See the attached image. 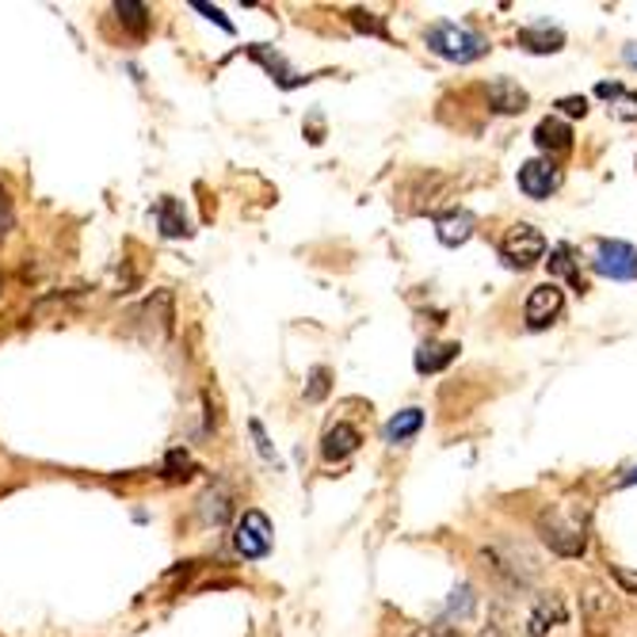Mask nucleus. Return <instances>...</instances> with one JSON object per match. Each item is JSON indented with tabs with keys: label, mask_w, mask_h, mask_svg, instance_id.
I'll use <instances>...</instances> for the list:
<instances>
[{
	"label": "nucleus",
	"mask_w": 637,
	"mask_h": 637,
	"mask_svg": "<svg viewBox=\"0 0 637 637\" xmlns=\"http://www.w3.org/2000/svg\"><path fill=\"white\" fill-rule=\"evenodd\" d=\"M9 229H12V202L4 195V187H0V237H9Z\"/></svg>",
	"instance_id": "29"
},
{
	"label": "nucleus",
	"mask_w": 637,
	"mask_h": 637,
	"mask_svg": "<svg viewBox=\"0 0 637 637\" xmlns=\"http://www.w3.org/2000/svg\"><path fill=\"white\" fill-rule=\"evenodd\" d=\"M482 637H500V626H489V629H485Z\"/></svg>",
	"instance_id": "34"
},
{
	"label": "nucleus",
	"mask_w": 637,
	"mask_h": 637,
	"mask_svg": "<svg viewBox=\"0 0 637 637\" xmlns=\"http://www.w3.org/2000/svg\"><path fill=\"white\" fill-rule=\"evenodd\" d=\"M351 24H355V27H359V32H374V35H386V32H382V24H378V20H374V16H371V12H351Z\"/></svg>",
	"instance_id": "27"
},
{
	"label": "nucleus",
	"mask_w": 637,
	"mask_h": 637,
	"mask_svg": "<svg viewBox=\"0 0 637 637\" xmlns=\"http://www.w3.org/2000/svg\"><path fill=\"white\" fill-rule=\"evenodd\" d=\"M622 58H626V62H629V65H634V70H637V42H629V47L622 50Z\"/></svg>",
	"instance_id": "32"
},
{
	"label": "nucleus",
	"mask_w": 637,
	"mask_h": 637,
	"mask_svg": "<svg viewBox=\"0 0 637 637\" xmlns=\"http://www.w3.org/2000/svg\"><path fill=\"white\" fill-rule=\"evenodd\" d=\"M249 54L257 58V62L264 65V70L272 73V77H279V85H283V88H295V85H298V77L287 70V62H283L279 54H272L267 47H249Z\"/></svg>",
	"instance_id": "18"
},
{
	"label": "nucleus",
	"mask_w": 637,
	"mask_h": 637,
	"mask_svg": "<svg viewBox=\"0 0 637 637\" xmlns=\"http://www.w3.org/2000/svg\"><path fill=\"white\" fill-rule=\"evenodd\" d=\"M191 470H195V462L187 459L184 451H168V459H164V477H191Z\"/></svg>",
	"instance_id": "22"
},
{
	"label": "nucleus",
	"mask_w": 637,
	"mask_h": 637,
	"mask_svg": "<svg viewBox=\"0 0 637 637\" xmlns=\"http://www.w3.org/2000/svg\"><path fill=\"white\" fill-rule=\"evenodd\" d=\"M553 622H561V603H558V599H546V603L538 607L535 614H530V634H535V637L546 634Z\"/></svg>",
	"instance_id": "21"
},
{
	"label": "nucleus",
	"mask_w": 637,
	"mask_h": 637,
	"mask_svg": "<svg viewBox=\"0 0 637 637\" xmlns=\"http://www.w3.org/2000/svg\"><path fill=\"white\" fill-rule=\"evenodd\" d=\"M470 611H474V588L462 584V588L454 591V599H451V614H470Z\"/></svg>",
	"instance_id": "24"
},
{
	"label": "nucleus",
	"mask_w": 637,
	"mask_h": 637,
	"mask_svg": "<svg viewBox=\"0 0 637 637\" xmlns=\"http://www.w3.org/2000/svg\"><path fill=\"white\" fill-rule=\"evenodd\" d=\"M454 355H459V344H424V348L416 351V371L436 374V371H444V366H451Z\"/></svg>",
	"instance_id": "14"
},
{
	"label": "nucleus",
	"mask_w": 637,
	"mask_h": 637,
	"mask_svg": "<svg viewBox=\"0 0 637 637\" xmlns=\"http://www.w3.org/2000/svg\"><path fill=\"white\" fill-rule=\"evenodd\" d=\"M249 432H252V439H257L260 454H264V459L272 462V459H275V451H272V444H267V436H264V424H260V420H252V424H249Z\"/></svg>",
	"instance_id": "26"
},
{
	"label": "nucleus",
	"mask_w": 637,
	"mask_h": 637,
	"mask_svg": "<svg viewBox=\"0 0 637 637\" xmlns=\"http://www.w3.org/2000/svg\"><path fill=\"white\" fill-rule=\"evenodd\" d=\"M535 141L542 153H565V149L573 146V130H569V123H561V118L550 115L535 126Z\"/></svg>",
	"instance_id": "13"
},
{
	"label": "nucleus",
	"mask_w": 637,
	"mask_h": 637,
	"mask_svg": "<svg viewBox=\"0 0 637 637\" xmlns=\"http://www.w3.org/2000/svg\"><path fill=\"white\" fill-rule=\"evenodd\" d=\"M527 103H530V96L523 92L515 80L497 77L489 85V108L500 111V115H520V111H527Z\"/></svg>",
	"instance_id": "10"
},
{
	"label": "nucleus",
	"mask_w": 637,
	"mask_h": 637,
	"mask_svg": "<svg viewBox=\"0 0 637 637\" xmlns=\"http://www.w3.org/2000/svg\"><path fill=\"white\" fill-rule=\"evenodd\" d=\"M561 111H565V115H588V100H584V96H565V100L558 103Z\"/></svg>",
	"instance_id": "28"
},
{
	"label": "nucleus",
	"mask_w": 637,
	"mask_h": 637,
	"mask_svg": "<svg viewBox=\"0 0 637 637\" xmlns=\"http://www.w3.org/2000/svg\"><path fill=\"white\" fill-rule=\"evenodd\" d=\"M234 546L241 558L257 561V558H267V550H272V520H267L264 512H245L241 523H237V535H234Z\"/></svg>",
	"instance_id": "5"
},
{
	"label": "nucleus",
	"mask_w": 637,
	"mask_h": 637,
	"mask_svg": "<svg viewBox=\"0 0 637 637\" xmlns=\"http://www.w3.org/2000/svg\"><path fill=\"white\" fill-rule=\"evenodd\" d=\"M153 214H157V226H161L164 237H187L191 234V226H187V218H184V207H179L176 199H161Z\"/></svg>",
	"instance_id": "15"
},
{
	"label": "nucleus",
	"mask_w": 637,
	"mask_h": 637,
	"mask_svg": "<svg viewBox=\"0 0 637 637\" xmlns=\"http://www.w3.org/2000/svg\"><path fill=\"white\" fill-rule=\"evenodd\" d=\"M474 229H477V218L470 214V210H447V214H439L436 218V234H439V241H444L447 249L466 245L470 237H474Z\"/></svg>",
	"instance_id": "8"
},
{
	"label": "nucleus",
	"mask_w": 637,
	"mask_h": 637,
	"mask_svg": "<svg viewBox=\"0 0 637 637\" xmlns=\"http://www.w3.org/2000/svg\"><path fill=\"white\" fill-rule=\"evenodd\" d=\"M561 310H565V295H561V287L558 283H542V287L530 290L523 317H527L530 328H546V325H553V321L561 317Z\"/></svg>",
	"instance_id": "6"
},
{
	"label": "nucleus",
	"mask_w": 637,
	"mask_h": 637,
	"mask_svg": "<svg viewBox=\"0 0 637 637\" xmlns=\"http://www.w3.org/2000/svg\"><path fill=\"white\" fill-rule=\"evenodd\" d=\"M622 485H637V466H634V470H629V474H626V477H622Z\"/></svg>",
	"instance_id": "33"
},
{
	"label": "nucleus",
	"mask_w": 637,
	"mask_h": 637,
	"mask_svg": "<svg viewBox=\"0 0 637 637\" xmlns=\"http://www.w3.org/2000/svg\"><path fill=\"white\" fill-rule=\"evenodd\" d=\"M591 267H596L603 279L629 283V279H637V249L626 241H599L596 257H591Z\"/></svg>",
	"instance_id": "4"
},
{
	"label": "nucleus",
	"mask_w": 637,
	"mask_h": 637,
	"mask_svg": "<svg viewBox=\"0 0 637 637\" xmlns=\"http://www.w3.org/2000/svg\"><path fill=\"white\" fill-rule=\"evenodd\" d=\"M328 366H313V374H310V386H305V401H321V397L328 394Z\"/></svg>",
	"instance_id": "23"
},
{
	"label": "nucleus",
	"mask_w": 637,
	"mask_h": 637,
	"mask_svg": "<svg viewBox=\"0 0 637 637\" xmlns=\"http://www.w3.org/2000/svg\"><path fill=\"white\" fill-rule=\"evenodd\" d=\"M596 96H603V100H614V115L622 118V123H637V92H626L622 85H599Z\"/></svg>",
	"instance_id": "17"
},
{
	"label": "nucleus",
	"mask_w": 637,
	"mask_h": 637,
	"mask_svg": "<svg viewBox=\"0 0 637 637\" xmlns=\"http://www.w3.org/2000/svg\"><path fill=\"white\" fill-rule=\"evenodd\" d=\"M561 187V168L553 161H527L520 168V191L530 195V199H550L553 191Z\"/></svg>",
	"instance_id": "7"
},
{
	"label": "nucleus",
	"mask_w": 637,
	"mask_h": 637,
	"mask_svg": "<svg viewBox=\"0 0 637 637\" xmlns=\"http://www.w3.org/2000/svg\"><path fill=\"white\" fill-rule=\"evenodd\" d=\"M538 535L561 558H580L584 546H588V523H584V515L576 508L553 504L538 515Z\"/></svg>",
	"instance_id": "1"
},
{
	"label": "nucleus",
	"mask_w": 637,
	"mask_h": 637,
	"mask_svg": "<svg viewBox=\"0 0 637 637\" xmlns=\"http://www.w3.org/2000/svg\"><path fill=\"white\" fill-rule=\"evenodd\" d=\"M115 12H118V20H123V24L130 27L134 35H141V32H146V27H149V20H146V4H138V0H118Z\"/></svg>",
	"instance_id": "20"
},
{
	"label": "nucleus",
	"mask_w": 637,
	"mask_h": 637,
	"mask_svg": "<svg viewBox=\"0 0 637 637\" xmlns=\"http://www.w3.org/2000/svg\"><path fill=\"white\" fill-rule=\"evenodd\" d=\"M191 9H195V12H202V16H207V20H214V24H218L222 32H234V24H229V20L222 16V9H214V4H202V0H195Z\"/></svg>",
	"instance_id": "25"
},
{
	"label": "nucleus",
	"mask_w": 637,
	"mask_h": 637,
	"mask_svg": "<svg viewBox=\"0 0 637 637\" xmlns=\"http://www.w3.org/2000/svg\"><path fill=\"white\" fill-rule=\"evenodd\" d=\"M611 576L629 591V596H637V573H629V569H611Z\"/></svg>",
	"instance_id": "30"
},
{
	"label": "nucleus",
	"mask_w": 637,
	"mask_h": 637,
	"mask_svg": "<svg viewBox=\"0 0 637 637\" xmlns=\"http://www.w3.org/2000/svg\"><path fill=\"white\" fill-rule=\"evenodd\" d=\"M542 257H546V237L538 234L535 226H527V222L512 226L504 234V241H500V260H504L508 267H515V272H527V267H535Z\"/></svg>",
	"instance_id": "3"
},
{
	"label": "nucleus",
	"mask_w": 637,
	"mask_h": 637,
	"mask_svg": "<svg viewBox=\"0 0 637 637\" xmlns=\"http://www.w3.org/2000/svg\"><path fill=\"white\" fill-rule=\"evenodd\" d=\"M550 272H553V275H561V279H569L576 290H584L580 267L573 264V252H569L565 245H558V249H553V257H550Z\"/></svg>",
	"instance_id": "19"
},
{
	"label": "nucleus",
	"mask_w": 637,
	"mask_h": 637,
	"mask_svg": "<svg viewBox=\"0 0 637 637\" xmlns=\"http://www.w3.org/2000/svg\"><path fill=\"white\" fill-rule=\"evenodd\" d=\"M420 428H424V412H420V409L397 412V416L386 424V444H409V439L416 436Z\"/></svg>",
	"instance_id": "16"
},
{
	"label": "nucleus",
	"mask_w": 637,
	"mask_h": 637,
	"mask_svg": "<svg viewBox=\"0 0 637 637\" xmlns=\"http://www.w3.org/2000/svg\"><path fill=\"white\" fill-rule=\"evenodd\" d=\"M412 637H459L451 626H432V629H420V634H412Z\"/></svg>",
	"instance_id": "31"
},
{
	"label": "nucleus",
	"mask_w": 637,
	"mask_h": 637,
	"mask_svg": "<svg viewBox=\"0 0 637 637\" xmlns=\"http://www.w3.org/2000/svg\"><path fill=\"white\" fill-rule=\"evenodd\" d=\"M428 50L439 58H447V62H477L482 54H489V39L477 32H470V27H459V24H436L428 32Z\"/></svg>",
	"instance_id": "2"
},
{
	"label": "nucleus",
	"mask_w": 637,
	"mask_h": 637,
	"mask_svg": "<svg viewBox=\"0 0 637 637\" xmlns=\"http://www.w3.org/2000/svg\"><path fill=\"white\" fill-rule=\"evenodd\" d=\"M359 444H363L359 428H351V424L340 420V424H333V428L325 432V439H321V454H325V462H344L359 451Z\"/></svg>",
	"instance_id": "9"
},
{
	"label": "nucleus",
	"mask_w": 637,
	"mask_h": 637,
	"mask_svg": "<svg viewBox=\"0 0 637 637\" xmlns=\"http://www.w3.org/2000/svg\"><path fill=\"white\" fill-rule=\"evenodd\" d=\"M515 42H520L523 50H530V54H558V50L565 47V35L550 24H535V27H523V32L515 35Z\"/></svg>",
	"instance_id": "11"
},
{
	"label": "nucleus",
	"mask_w": 637,
	"mask_h": 637,
	"mask_svg": "<svg viewBox=\"0 0 637 637\" xmlns=\"http://www.w3.org/2000/svg\"><path fill=\"white\" fill-rule=\"evenodd\" d=\"M199 504H202V523H210V527H222L234 515V497H229L226 485H210Z\"/></svg>",
	"instance_id": "12"
}]
</instances>
